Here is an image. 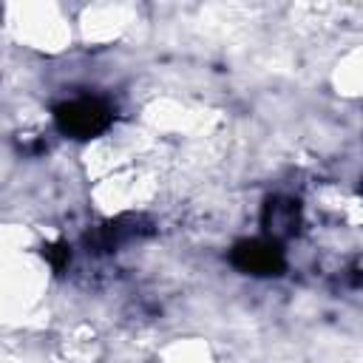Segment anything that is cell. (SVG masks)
I'll return each mask as SVG.
<instances>
[{
	"instance_id": "3",
	"label": "cell",
	"mask_w": 363,
	"mask_h": 363,
	"mask_svg": "<svg viewBox=\"0 0 363 363\" xmlns=\"http://www.w3.org/2000/svg\"><path fill=\"white\" fill-rule=\"evenodd\" d=\"M45 255L51 261L54 269H62L68 264V247L65 244H54V247H45Z\"/></svg>"
},
{
	"instance_id": "2",
	"label": "cell",
	"mask_w": 363,
	"mask_h": 363,
	"mask_svg": "<svg viewBox=\"0 0 363 363\" xmlns=\"http://www.w3.org/2000/svg\"><path fill=\"white\" fill-rule=\"evenodd\" d=\"M233 264L244 272L255 275H278L284 269V252L278 241L272 238H255V241H238L233 247Z\"/></svg>"
},
{
	"instance_id": "1",
	"label": "cell",
	"mask_w": 363,
	"mask_h": 363,
	"mask_svg": "<svg viewBox=\"0 0 363 363\" xmlns=\"http://www.w3.org/2000/svg\"><path fill=\"white\" fill-rule=\"evenodd\" d=\"M111 116H113L111 108L102 99H91V96L62 102L54 111V119H57L60 130H65L77 139H88V136L102 133L111 125Z\"/></svg>"
}]
</instances>
